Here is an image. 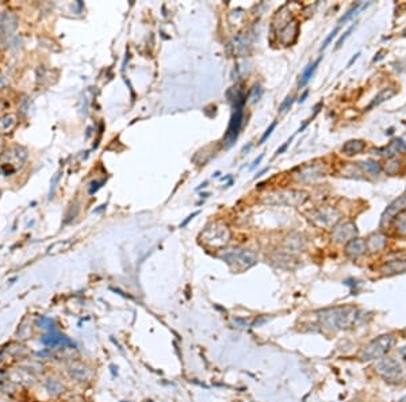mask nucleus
<instances>
[{
	"label": "nucleus",
	"mask_w": 406,
	"mask_h": 402,
	"mask_svg": "<svg viewBox=\"0 0 406 402\" xmlns=\"http://www.w3.org/2000/svg\"><path fill=\"white\" fill-rule=\"evenodd\" d=\"M317 318L322 327L332 331H344L356 325L360 313L354 306H335L320 310Z\"/></svg>",
	"instance_id": "nucleus-1"
},
{
	"label": "nucleus",
	"mask_w": 406,
	"mask_h": 402,
	"mask_svg": "<svg viewBox=\"0 0 406 402\" xmlns=\"http://www.w3.org/2000/svg\"><path fill=\"white\" fill-rule=\"evenodd\" d=\"M219 257L237 272L249 270L257 263V255L252 251L243 250V248H232V250L222 251L219 253Z\"/></svg>",
	"instance_id": "nucleus-2"
},
{
	"label": "nucleus",
	"mask_w": 406,
	"mask_h": 402,
	"mask_svg": "<svg viewBox=\"0 0 406 402\" xmlns=\"http://www.w3.org/2000/svg\"><path fill=\"white\" fill-rule=\"evenodd\" d=\"M230 229L226 223L217 221L211 222L205 231L200 233V241L209 248L213 250H221L229 242Z\"/></svg>",
	"instance_id": "nucleus-3"
},
{
	"label": "nucleus",
	"mask_w": 406,
	"mask_h": 402,
	"mask_svg": "<svg viewBox=\"0 0 406 402\" xmlns=\"http://www.w3.org/2000/svg\"><path fill=\"white\" fill-rule=\"evenodd\" d=\"M245 102H247V97L240 91L234 97V111L232 114L225 136H224V144H225L226 148H230L236 142L237 137L240 134L244 122V104H245Z\"/></svg>",
	"instance_id": "nucleus-4"
},
{
	"label": "nucleus",
	"mask_w": 406,
	"mask_h": 402,
	"mask_svg": "<svg viewBox=\"0 0 406 402\" xmlns=\"http://www.w3.org/2000/svg\"><path fill=\"white\" fill-rule=\"evenodd\" d=\"M394 344L395 337L392 333H384V335L378 336V337H375L368 344H365L363 347L362 351H360V359L365 361L380 359V357H383L389 351L392 350Z\"/></svg>",
	"instance_id": "nucleus-5"
},
{
	"label": "nucleus",
	"mask_w": 406,
	"mask_h": 402,
	"mask_svg": "<svg viewBox=\"0 0 406 402\" xmlns=\"http://www.w3.org/2000/svg\"><path fill=\"white\" fill-rule=\"evenodd\" d=\"M27 149L23 146L14 145L11 148H8L7 152H4L2 155V161H0V172L4 176H10L12 174H15L16 171H19L21 168L25 165L27 160Z\"/></svg>",
	"instance_id": "nucleus-6"
},
{
	"label": "nucleus",
	"mask_w": 406,
	"mask_h": 402,
	"mask_svg": "<svg viewBox=\"0 0 406 402\" xmlns=\"http://www.w3.org/2000/svg\"><path fill=\"white\" fill-rule=\"evenodd\" d=\"M309 194L302 190H281L267 194L264 197V202L271 206H297L303 205L307 201Z\"/></svg>",
	"instance_id": "nucleus-7"
},
{
	"label": "nucleus",
	"mask_w": 406,
	"mask_h": 402,
	"mask_svg": "<svg viewBox=\"0 0 406 402\" xmlns=\"http://www.w3.org/2000/svg\"><path fill=\"white\" fill-rule=\"evenodd\" d=\"M375 371L382 379L390 384H398L405 378L403 365L393 356L380 357L375 365Z\"/></svg>",
	"instance_id": "nucleus-8"
},
{
	"label": "nucleus",
	"mask_w": 406,
	"mask_h": 402,
	"mask_svg": "<svg viewBox=\"0 0 406 402\" xmlns=\"http://www.w3.org/2000/svg\"><path fill=\"white\" fill-rule=\"evenodd\" d=\"M40 341L48 348H59V350H65V348H75V344L69 337H67L63 333H60L59 331L48 332L46 335H44L40 339Z\"/></svg>",
	"instance_id": "nucleus-9"
},
{
	"label": "nucleus",
	"mask_w": 406,
	"mask_h": 402,
	"mask_svg": "<svg viewBox=\"0 0 406 402\" xmlns=\"http://www.w3.org/2000/svg\"><path fill=\"white\" fill-rule=\"evenodd\" d=\"M356 236H358V227H356L354 222L340 223L333 229L332 233L333 240H336L339 242H348L349 240L356 237Z\"/></svg>",
	"instance_id": "nucleus-10"
},
{
	"label": "nucleus",
	"mask_w": 406,
	"mask_h": 402,
	"mask_svg": "<svg viewBox=\"0 0 406 402\" xmlns=\"http://www.w3.org/2000/svg\"><path fill=\"white\" fill-rule=\"evenodd\" d=\"M299 34V25L296 19H288L287 22L284 23L279 33V40L283 45H291L297 41Z\"/></svg>",
	"instance_id": "nucleus-11"
},
{
	"label": "nucleus",
	"mask_w": 406,
	"mask_h": 402,
	"mask_svg": "<svg viewBox=\"0 0 406 402\" xmlns=\"http://www.w3.org/2000/svg\"><path fill=\"white\" fill-rule=\"evenodd\" d=\"M403 210H406V195L397 198L395 201H393L392 203L387 206V208H386L383 214H382V218H380V226H384L386 222L387 223L390 222L397 214H399V213L403 212Z\"/></svg>",
	"instance_id": "nucleus-12"
},
{
	"label": "nucleus",
	"mask_w": 406,
	"mask_h": 402,
	"mask_svg": "<svg viewBox=\"0 0 406 402\" xmlns=\"http://www.w3.org/2000/svg\"><path fill=\"white\" fill-rule=\"evenodd\" d=\"M324 175L325 171L321 164H309V165L301 168L298 174V180H301L302 183H310L322 178Z\"/></svg>",
	"instance_id": "nucleus-13"
},
{
	"label": "nucleus",
	"mask_w": 406,
	"mask_h": 402,
	"mask_svg": "<svg viewBox=\"0 0 406 402\" xmlns=\"http://www.w3.org/2000/svg\"><path fill=\"white\" fill-rule=\"evenodd\" d=\"M68 374L72 379L78 382H87L93 376V370L81 361H73L68 366Z\"/></svg>",
	"instance_id": "nucleus-14"
},
{
	"label": "nucleus",
	"mask_w": 406,
	"mask_h": 402,
	"mask_svg": "<svg viewBox=\"0 0 406 402\" xmlns=\"http://www.w3.org/2000/svg\"><path fill=\"white\" fill-rule=\"evenodd\" d=\"M18 27L16 15L10 11L0 12V34L2 35H11Z\"/></svg>",
	"instance_id": "nucleus-15"
},
{
	"label": "nucleus",
	"mask_w": 406,
	"mask_h": 402,
	"mask_svg": "<svg viewBox=\"0 0 406 402\" xmlns=\"http://www.w3.org/2000/svg\"><path fill=\"white\" fill-rule=\"evenodd\" d=\"M339 218H340V213L337 212L336 208H332V207L320 208V210H317V212L314 213V220L318 221V222L321 223V225H324V226L332 225V223L336 222Z\"/></svg>",
	"instance_id": "nucleus-16"
},
{
	"label": "nucleus",
	"mask_w": 406,
	"mask_h": 402,
	"mask_svg": "<svg viewBox=\"0 0 406 402\" xmlns=\"http://www.w3.org/2000/svg\"><path fill=\"white\" fill-rule=\"evenodd\" d=\"M380 272H383V275L393 276L398 275V274H405L406 272V259H393L380 267Z\"/></svg>",
	"instance_id": "nucleus-17"
},
{
	"label": "nucleus",
	"mask_w": 406,
	"mask_h": 402,
	"mask_svg": "<svg viewBox=\"0 0 406 402\" xmlns=\"http://www.w3.org/2000/svg\"><path fill=\"white\" fill-rule=\"evenodd\" d=\"M365 251H367V245H365V241L363 238L360 237H355L352 240L345 244V255L351 259H356V257H360L362 255H364Z\"/></svg>",
	"instance_id": "nucleus-18"
},
{
	"label": "nucleus",
	"mask_w": 406,
	"mask_h": 402,
	"mask_svg": "<svg viewBox=\"0 0 406 402\" xmlns=\"http://www.w3.org/2000/svg\"><path fill=\"white\" fill-rule=\"evenodd\" d=\"M386 242H387L386 236L382 235V233H374V235H371L367 238L365 245H367V251L375 253L383 250L386 246Z\"/></svg>",
	"instance_id": "nucleus-19"
},
{
	"label": "nucleus",
	"mask_w": 406,
	"mask_h": 402,
	"mask_svg": "<svg viewBox=\"0 0 406 402\" xmlns=\"http://www.w3.org/2000/svg\"><path fill=\"white\" fill-rule=\"evenodd\" d=\"M18 125V116L8 112L4 114L3 117H0V134H8L14 130L15 127Z\"/></svg>",
	"instance_id": "nucleus-20"
},
{
	"label": "nucleus",
	"mask_w": 406,
	"mask_h": 402,
	"mask_svg": "<svg viewBox=\"0 0 406 402\" xmlns=\"http://www.w3.org/2000/svg\"><path fill=\"white\" fill-rule=\"evenodd\" d=\"M44 387L45 390L48 391L50 395H53V397L63 394L64 391H65V386H64L63 382H60L57 378H53V376H48L44 380Z\"/></svg>",
	"instance_id": "nucleus-21"
},
{
	"label": "nucleus",
	"mask_w": 406,
	"mask_h": 402,
	"mask_svg": "<svg viewBox=\"0 0 406 402\" xmlns=\"http://www.w3.org/2000/svg\"><path fill=\"white\" fill-rule=\"evenodd\" d=\"M397 93V89L394 88V87H386V88H383L382 91H380L379 93H378L377 97L374 98L373 102L368 104V107H367V111H370V110H373L374 107H377V106H379V104H382L383 102L389 101L390 98H393Z\"/></svg>",
	"instance_id": "nucleus-22"
},
{
	"label": "nucleus",
	"mask_w": 406,
	"mask_h": 402,
	"mask_svg": "<svg viewBox=\"0 0 406 402\" xmlns=\"http://www.w3.org/2000/svg\"><path fill=\"white\" fill-rule=\"evenodd\" d=\"M365 148V142L362 140H349L343 145L341 150H343L347 156H354V155H359L362 153Z\"/></svg>",
	"instance_id": "nucleus-23"
},
{
	"label": "nucleus",
	"mask_w": 406,
	"mask_h": 402,
	"mask_svg": "<svg viewBox=\"0 0 406 402\" xmlns=\"http://www.w3.org/2000/svg\"><path fill=\"white\" fill-rule=\"evenodd\" d=\"M402 150H406V142L402 138H395L394 141H392V144L389 145V148L386 146L383 149H378L375 152L378 155H395V153L402 152Z\"/></svg>",
	"instance_id": "nucleus-24"
},
{
	"label": "nucleus",
	"mask_w": 406,
	"mask_h": 402,
	"mask_svg": "<svg viewBox=\"0 0 406 402\" xmlns=\"http://www.w3.org/2000/svg\"><path fill=\"white\" fill-rule=\"evenodd\" d=\"M321 60H322V56H320L317 60H316V61L310 63L306 68H305V69H303L302 74H301V80H299V87H303L305 84H307V83H309V80H310L311 76H313L314 72H316V69H317L318 65H320V63H321Z\"/></svg>",
	"instance_id": "nucleus-25"
},
{
	"label": "nucleus",
	"mask_w": 406,
	"mask_h": 402,
	"mask_svg": "<svg viewBox=\"0 0 406 402\" xmlns=\"http://www.w3.org/2000/svg\"><path fill=\"white\" fill-rule=\"evenodd\" d=\"M394 225L397 233L399 236L406 237V210H403V212H401L394 217Z\"/></svg>",
	"instance_id": "nucleus-26"
},
{
	"label": "nucleus",
	"mask_w": 406,
	"mask_h": 402,
	"mask_svg": "<svg viewBox=\"0 0 406 402\" xmlns=\"http://www.w3.org/2000/svg\"><path fill=\"white\" fill-rule=\"evenodd\" d=\"M37 327L46 332H53L56 331V321L50 317L41 316L37 318Z\"/></svg>",
	"instance_id": "nucleus-27"
},
{
	"label": "nucleus",
	"mask_w": 406,
	"mask_h": 402,
	"mask_svg": "<svg viewBox=\"0 0 406 402\" xmlns=\"http://www.w3.org/2000/svg\"><path fill=\"white\" fill-rule=\"evenodd\" d=\"M362 7H364V6H363V3H360V2H359V3H355L354 6H352V7L349 8V10H348V11L345 12L343 16H341V18L339 19V26L340 25H344V23L348 22L349 19L354 18L355 15L359 14V10H360Z\"/></svg>",
	"instance_id": "nucleus-28"
},
{
	"label": "nucleus",
	"mask_w": 406,
	"mask_h": 402,
	"mask_svg": "<svg viewBox=\"0 0 406 402\" xmlns=\"http://www.w3.org/2000/svg\"><path fill=\"white\" fill-rule=\"evenodd\" d=\"M399 168H401V161L398 159H395V157H390L387 163H386V165H384V171H386L387 175L393 176L398 174Z\"/></svg>",
	"instance_id": "nucleus-29"
},
{
	"label": "nucleus",
	"mask_w": 406,
	"mask_h": 402,
	"mask_svg": "<svg viewBox=\"0 0 406 402\" xmlns=\"http://www.w3.org/2000/svg\"><path fill=\"white\" fill-rule=\"evenodd\" d=\"M360 165H362L368 174H371V175H379V172L382 171V167H380V164L378 163V161L365 160L363 161V163H360Z\"/></svg>",
	"instance_id": "nucleus-30"
},
{
	"label": "nucleus",
	"mask_w": 406,
	"mask_h": 402,
	"mask_svg": "<svg viewBox=\"0 0 406 402\" xmlns=\"http://www.w3.org/2000/svg\"><path fill=\"white\" fill-rule=\"evenodd\" d=\"M42 369H44V366L37 360H26L22 363V370H25L27 372H31V374L33 372L42 371Z\"/></svg>",
	"instance_id": "nucleus-31"
},
{
	"label": "nucleus",
	"mask_w": 406,
	"mask_h": 402,
	"mask_svg": "<svg viewBox=\"0 0 406 402\" xmlns=\"http://www.w3.org/2000/svg\"><path fill=\"white\" fill-rule=\"evenodd\" d=\"M276 125H278V121H273V122L271 123L270 126H268V129H267V130L264 131V134H263L262 138H260V141H259V144H260V145H262V144H264V142L267 141V138L270 137L271 134H272V131L275 130V127H276Z\"/></svg>",
	"instance_id": "nucleus-32"
},
{
	"label": "nucleus",
	"mask_w": 406,
	"mask_h": 402,
	"mask_svg": "<svg viewBox=\"0 0 406 402\" xmlns=\"http://www.w3.org/2000/svg\"><path fill=\"white\" fill-rule=\"evenodd\" d=\"M294 99H296V97H294V95H288V97L286 98V101H284L283 103L281 104V107H279V111H281V112L287 111L288 108H290L292 106V103H294Z\"/></svg>",
	"instance_id": "nucleus-33"
},
{
	"label": "nucleus",
	"mask_w": 406,
	"mask_h": 402,
	"mask_svg": "<svg viewBox=\"0 0 406 402\" xmlns=\"http://www.w3.org/2000/svg\"><path fill=\"white\" fill-rule=\"evenodd\" d=\"M355 26H356V25H355V23H354V25H352V26L348 27L347 31H345V33H344L343 35L340 37V40H339V41H337V44H336V49H340V48H341V46H343L344 41H345V40H347V38L349 37V35H351V33H352V31H354Z\"/></svg>",
	"instance_id": "nucleus-34"
},
{
	"label": "nucleus",
	"mask_w": 406,
	"mask_h": 402,
	"mask_svg": "<svg viewBox=\"0 0 406 402\" xmlns=\"http://www.w3.org/2000/svg\"><path fill=\"white\" fill-rule=\"evenodd\" d=\"M103 184H104V180H94V182L89 183V186H88L89 195H94V194L99 190L100 187L103 186Z\"/></svg>",
	"instance_id": "nucleus-35"
},
{
	"label": "nucleus",
	"mask_w": 406,
	"mask_h": 402,
	"mask_svg": "<svg viewBox=\"0 0 406 402\" xmlns=\"http://www.w3.org/2000/svg\"><path fill=\"white\" fill-rule=\"evenodd\" d=\"M339 30H340V26H337V27H336V29L333 30L332 33L329 34L328 37L325 38V41H324V44H322V46H321V49H320V50H324V49H326V48H328V45H329V44H330V42H332V41H333V38L336 37V35H337V33H339Z\"/></svg>",
	"instance_id": "nucleus-36"
},
{
	"label": "nucleus",
	"mask_w": 406,
	"mask_h": 402,
	"mask_svg": "<svg viewBox=\"0 0 406 402\" xmlns=\"http://www.w3.org/2000/svg\"><path fill=\"white\" fill-rule=\"evenodd\" d=\"M294 137H296V134H294V136H292V137L290 138V140H287V141L284 142V144H283V145L281 146V148L278 149V150H276V153H275V156H279V155H282V153H283L284 150H286V149L288 148V146H290V144H291L292 138H294Z\"/></svg>",
	"instance_id": "nucleus-37"
},
{
	"label": "nucleus",
	"mask_w": 406,
	"mask_h": 402,
	"mask_svg": "<svg viewBox=\"0 0 406 402\" xmlns=\"http://www.w3.org/2000/svg\"><path fill=\"white\" fill-rule=\"evenodd\" d=\"M199 213H200V212H195V213H192V214H190V216L187 217V218H186V220L183 221V222L180 223V227H184V226H187V225H189V222H190V221H192V220H194V218H195L196 216H199Z\"/></svg>",
	"instance_id": "nucleus-38"
},
{
	"label": "nucleus",
	"mask_w": 406,
	"mask_h": 402,
	"mask_svg": "<svg viewBox=\"0 0 406 402\" xmlns=\"http://www.w3.org/2000/svg\"><path fill=\"white\" fill-rule=\"evenodd\" d=\"M263 157H264V155H260V156H259V157H257V159H256V160H255V161H253V163H252V165H251V167H249V169H251V171H252V169H255V168H256V167H257L259 164L262 163V160H263Z\"/></svg>",
	"instance_id": "nucleus-39"
},
{
	"label": "nucleus",
	"mask_w": 406,
	"mask_h": 402,
	"mask_svg": "<svg viewBox=\"0 0 406 402\" xmlns=\"http://www.w3.org/2000/svg\"><path fill=\"white\" fill-rule=\"evenodd\" d=\"M359 56H360V52H358V53H356V54H354V57H352V59L349 60V63H348V65H347V67H348V68H349V67H352V64H354L355 61H356V60L359 59Z\"/></svg>",
	"instance_id": "nucleus-40"
},
{
	"label": "nucleus",
	"mask_w": 406,
	"mask_h": 402,
	"mask_svg": "<svg viewBox=\"0 0 406 402\" xmlns=\"http://www.w3.org/2000/svg\"><path fill=\"white\" fill-rule=\"evenodd\" d=\"M399 355H401L402 360L406 363V346H403L402 348H401V351H399Z\"/></svg>",
	"instance_id": "nucleus-41"
},
{
	"label": "nucleus",
	"mask_w": 406,
	"mask_h": 402,
	"mask_svg": "<svg viewBox=\"0 0 406 402\" xmlns=\"http://www.w3.org/2000/svg\"><path fill=\"white\" fill-rule=\"evenodd\" d=\"M307 95H309V91H307V89H306V91H305V92L302 93V97H301V98H299V99H298V102H299V103H303V102L306 101Z\"/></svg>",
	"instance_id": "nucleus-42"
},
{
	"label": "nucleus",
	"mask_w": 406,
	"mask_h": 402,
	"mask_svg": "<svg viewBox=\"0 0 406 402\" xmlns=\"http://www.w3.org/2000/svg\"><path fill=\"white\" fill-rule=\"evenodd\" d=\"M3 150H4V142H3V138L0 137V157L3 155Z\"/></svg>",
	"instance_id": "nucleus-43"
},
{
	"label": "nucleus",
	"mask_w": 406,
	"mask_h": 402,
	"mask_svg": "<svg viewBox=\"0 0 406 402\" xmlns=\"http://www.w3.org/2000/svg\"><path fill=\"white\" fill-rule=\"evenodd\" d=\"M268 169H270V168H266V169H263L262 172H259L257 175L255 176V179H257V178H260V176H263V175H264V174H266V172H268Z\"/></svg>",
	"instance_id": "nucleus-44"
},
{
	"label": "nucleus",
	"mask_w": 406,
	"mask_h": 402,
	"mask_svg": "<svg viewBox=\"0 0 406 402\" xmlns=\"http://www.w3.org/2000/svg\"><path fill=\"white\" fill-rule=\"evenodd\" d=\"M252 148V144H249V145L248 146H244L243 148V150H241V153H245V152H248V150H249V149Z\"/></svg>",
	"instance_id": "nucleus-45"
},
{
	"label": "nucleus",
	"mask_w": 406,
	"mask_h": 402,
	"mask_svg": "<svg viewBox=\"0 0 406 402\" xmlns=\"http://www.w3.org/2000/svg\"><path fill=\"white\" fill-rule=\"evenodd\" d=\"M205 187H207V182H203L202 184H200V186L196 188V190H200V188H205Z\"/></svg>",
	"instance_id": "nucleus-46"
},
{
	"label": "nucleus",
	"mask_w": 406,
	"mask_h": 402,
	"mask_svg": "<svg viewBox=\"0 0 406 402\" xmlns=\"http://www.w3.org/2000/svg\"><path fill=\"white\" fill-rule=\"evenodd\" d=\"M219 175H221V172H215L213 176H214V178H219Z\"/></svg>",
	"instance_id": "nucleus-47"
},
{
	"label": "nucleus",
	"mask_w": 406,
	"mask_h": 402,
	"mask_svg": "<svg viewBox=\"0 0 406 402\" xmlns=\"http://www.w3.org/2000/svg\"><path fill=\"white\" fill-rule=\"evenodd\" d=\"M395 402H406V397H402V398L398 399V401H395Z\"/></svg>",
	"instance_id": "nucleus-48"
},
{
	"label": "nucleus",
	"mask_w": 406,
	"mask_h": 402,
	"mask_svg": "<svg viewBox=\"0 0 406 402\" xmlns=\"http://www.w3.org/2000/svg\"><path fill=\"white\" fill-rule=\"evenodd\" d=\"M210 194H202V198H207Z\"/></svg>",
	"instance_id": "nucleus-49"
}]
</instances>
